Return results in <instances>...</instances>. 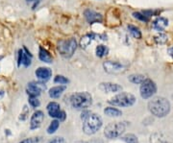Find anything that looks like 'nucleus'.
I'll use <instances>...</instances> for the list:
<instances>
[{"label":"nucleus","instance_id":"nucleus-35","mask_svg":"<svg viewBox=\"0 0 173 143\" xmlns=\"http://www.w3.org/2000/svg\"><path fill=\"white\" fill-rule=\"evenodd\" d=\"M3 95H4V92H3L2 90H0V98H1Z\"/></svg>","mask_w":173,"mask_h":143},{"label":"nucleus","instance_id":"nucleus-13","mask_svg":"<svg viewBox=\"0 0 173 143\" xmlns=\"http://www.w3.org/2000/svg\"><path fill=\"white\" fill-rule=\"evenodd\" d=\"M37 78L41 82H45L50 79L52 76V70L48 67H39L35 72Z\"/></svg>","mask_w":173,"mask_h":143},{"label":"nucleus","instance_id":"nucleus-15","mask_svg":"<svg viewBox=\"0 0 173 143\" xmlns=\"http://www.w3.org/2000/svg\"><path fill=\"white\" fill-rule=\"evenodd\" d=\"M168 20L164 19V17H158L157 19L153 21V24H152L153 28L159 32L164 31V30L168 27Z\"/></svg>","mask_w":173,"mask_h":143},{"label":"nucleus","instance_id":"nucleus-33","mask_svg":"<svg viewBox=\"0 0 173 143\" xmlns=\"http://www.w3.org/2000/svg\"><path fill=\"white\" fill-rule=\"evenodd\" d=\"M146 17H148V16H150V15H152V12L151 11H143V13Z\"/></svg>","mask_w":173,"mask_h":143},{"label":"nucleus","instance_id":"nucleus-25","mask_svg":"<svg viewBox=\"0 0 173 143\" xmlns=\"http://www.w3.org/2000/svg\"><path fill=\"white\" fill-rule=\"evenodd\" d=\"M23 50V49H22ZM31 58L30 56H28L26 53H24V51H22V58H21V64H23L25 67H28L31 65Z\"/></svg>","mask_w":173,"mask_h":143},{"label":"nucleus","instance_id":"nucleus-9","mask_svg":"<svg viewBox=\"0 0 173 143\" xmlns=\"http://www.w3.org/2000/svg\"><path fill=\"white\" fill-rule=\"evenodd\" d=\"M46 87L42 83H37V82H31L28 84L26 91L29 96L33 97H38L39 95L41 93V91L45 90Z\"/></svg>","mask_w":173,"mask_h":143},{"label":"nucleus","instance_id":"nucleus-27","mask_svg":"<svg viewBox=\"0 0 173 143\" xmlns=\"http://www.w3.org/2000/svg\"><path fill=\"white\" fill-rule=\"evenodd\" d=\"M54 82L56 83V84H60V85H65V84H67V83H69V79H66L65 76L57 75L56 77H55Z\"/></svg>","mask_w":173,"mask_h":143},{"label":"nucleus","instance_id":"nucleus-5","mask_svg":"<svg viewBox=\"0 0 173 143\" xmlns=\"http://www.w3.org/2000/svg\"><path fill=\"white\" fill-rule=\"evenodd\" d=\"M135 102H136L135 96L133 94L128 93V92H121L109 100V103L111 105L121 107V108L131 107L135 104Z\"/></svg>","mask_w":173,"mask_h":143},{"label":"nucleus","instance_id":"nucleus-17","mask_svg":"<svg viewBox=\"0 0 173 143\" xmlns=\"http://www.w3.org/2000/svg\"><path fill=\"white\" fill-rule=\"evenodd\" d=\"M65 86H59V87H54L52 88L49 89V96L51 98H54V99H57L59 98L62 93L65 91Z\"/></svg>","mask_w":173,"mask_h":143},{"label":"nucleus","instance_id":"nucleus-16","mask_svg":"<svg viewBox=\"0 0 173 143\" xmlns=\"http://www.w3.org/2000/svg\"><path fill=\"white\" fill-rule=\"evenodd\" d=\"M39 59L41 62L46 63H51L53 61V58L51 57V55L49 54V52L47 50H45L42 47H40L39 50Z\"/></svg>","mask_w":173,"mask_h":143},{"label":"nucleus","instance_id":"nucleus-10","mask_svg":"<svg viewBox=\"0 0 173 143\" xmlns=\"http://www.w3.org/2000/svg\"><path fill=\"white\" fill-rule=\"evenodd\" d=\"M103 67H104V70L106 71L107 73H110V74L118 73L124 69V66H123L121 63H117V62H112V61L104 62Z\"/></svg>","mask_w":173,"mask_h":143},{"label":"nucleus","instance_id":"nucleus-2","mask_svg":"<svg viewBox=\"0 0 173 143\" xmlns=\"http://www.w3.org/2000/svg\"><path fill=\"white\" fill-rule=\"evenodd\" d=\"M83 120V131L86 134H94L95 133H97V131H99L102 126L101 117L95 114H91V112H90Z\"/></svg>","mask_w":173,"mask_h":143},{"label":"nucleus","instance_id":"nucleus-23","mask_svg":"<svg viewBox=\"0 0 173 143\" xmlns=\"http://www.w3.org/2000/svg\"><path fill=\"white\" fill-rule=\"evenodd\" d=\"M59 126H60V122H59L58 120H53V121L51 122V124L49 125V127H48V129H47V133L50 134H54V133L58 130Z\"/></svg>","mask_w":173,"mask_h":143},{"label":"nucleus","instance_id":"nucleus-6","mask_svg":"<svg viewBox=\"0 0 173 143\" xmlns=\"http://www.w3.org/2000/svg\"><path fill=\"white\" fill-rule=\"evenodd\" d=\"M125 131V125L122 122H113L110 123L105 128L104 134L108 138H115L120 136Z\"/></svg>","mask_w":173,"mask_h":143},{"label":"nucleus","instance_id":"nucleus-26","mask_svg":"<svg viewBox=\"0 0 173 143\" xmlns=\"http://www.w3.org/2000/svg\"><path fill=\"white\" fill-rule=\"evenodd\" d=\"M155 40H156L157 43H160V44L165 43L166 41H168V36H166L165 34L160 33L159 35L155 36Z\"/></svg>","mask_w":173,"mask_h":143},{"label":"nucleus","instance_id":"nucleus-24","mask_svg":"<svg viewBox=\"0 0 173 143\" xmlns=\"http://www.w3.org/2000/svg\"><path fill=\"white\" fill-rule=\"evenodd\" d=\"M122 139L124 140L126 143H139L138 138L135 134H126L125 136H123Z\"/></svg>","mask_w":173,"mask_h":143},{"label":"nucleus","instance_id":"nucleus-8","mask_svg":"<svg viewBox=\"0 0 173 143\" xmlns=\"http://www.w3.org/2000/svg\"><path fill=\"white\" fill-rule=\"evenodd\" d=\"M47 112L49 116L57 118L60 121H63L65 119V112L61 110L60 105L56 102H51L47 105Z\"/></svg>","mask_w":173,"mask_h":143},{"label":"nucleus","instance_id":"nucleus-12","mask_svg":"<svg viewBox=\"0 0 173 143\" xmlns=\"http://www.w3.org/2000/svg\"><path fill=\"white\" fill-rule=\"evenodd\" d=\"M43 118H44V114L43 112L41 111H35L32 117H31V121H30V129L31 130H35L41 127V125L43 121Z\"/></svg>","mask_w":173,"mask_h":143},{"label":"nucleus","instance_id":"nucleus-32","mask_svg":"<svg viewBox=\"0 0 173 143\" xmlns=\"http://www.w3.org/2000/svg\"><path fill=\"white\" fill-rule=\"evenodd\" d=\"M40 1H41V0H27V2H35V4H34V6H33V10L34 9H36V7H37V6H38V4L40 3Z\"/></svg>","mask_w":173,"mask_h":143},{"label":"nucleus","instance_id":"nucleus-20","mask_svg":"<svg viewBox=\"0 0 173 143\" xmlns=\"http://www.w3.org/2000/svg\"><path fill=\"white\" fill-rule=\"evenodd\" d=\"M129 81L133 83V84H141L146 78L144 75H141V74H132L129 76Z\"/></svg>","mask_w":173,"mask_h":143},{"label":"nucleus","instance_id":"nucleus-4","mask_svg":"<svg viewBox=\"0 0 173 143\" xmlns=\"http://www.w3.org/2000/svg\"><path fill=\"white\" fill-rule=\"evenodd\" d=\"M57 48L62 56L65 59H69L72 57L77 48V41L73 38L69 39H61L58 41Z\"/></svg>","mask_w":173,"mask_h":143},{"label":"nucleus","instance_id":"nucleus-21","mask_svg":"<svg viewBox=\"0 0 173 143\" xmlns=\"http://www.w3.org/2000/svg\"><path fill=\"white\" fill-rule=\"evenodd\" d=\"M95 53H96V56L99 58L105 57L109 54V48L105 45H98L95 49Z\"/></svg>","mask_w":173,"mask_h":143},{"label":"nucleus","instance_id":"nucleus-29","mask_svg":"<svg viewBox=\"0 0 173 143\" xmlns=\"http://www.w3.org/2000/svg\"><path fill=\"white\" fill-rule=\"evenodd\" d=\"M133 15H134L135 19H137L140 21H144V22L148 21V17H146L143 14L139 13V12H135V13H133Z\"/></svg>","mask_w":173,"mask_h":143},{"label":"nucleus","instance_id":"nucleus-36","mask_svg":"<svg viewBox=\"0 0 173 143\" xmlns=\"http://www.w3.org/2000/svg\"><path fill=\"white\" fill-rule=\"evenodd\" d=\"M2 59H3V56H0V61H1Z\"/></svg>","mask_w":173,"mask_h":143},{"label":"nucleus","instance_id":"nucleus-18","mask_svg":"<svg viewBox=\"0 0 173 143\" xmlns=\"http://www.w3.org/2000/svg\"><path fill=\"white\" fill-rule=\"evenodd\" d=\"M95 37V35L94 34H86L85 35L84 37H82L81 39V41H80V45H81L83 48H86V47H88L90 43H91V40L94 39Z\"/></svg>","mask_w":173,"mask_h":143},{"label":"nucleus","instance_id":"nucleus-7","mask_svg":"<svg viewBox=\"0 0 173 143\" xmlns=\"http://www.w3.org/2000/svg\"><path fill=\"white\" fill-rule=\"evenodd\" d=\"M140 85L141 86L139 88V91L141 97L143 99H149L157 92V86L150 79H145Z\"/></svg>","mask_w":173,"mask_h":143},{"label":"nucleus","instance_id":"nucleus-34","mask_svg":"<svg viewBox=\"0 0 173 143\" xmlns=\"http://www.w3.org/2000/svg\"><path fill=\"white\" fill-rule=\"evenodd\" d=\"M168 54L171 56V58L173 59V46H172V47H169V48L168 49Z\"/></svg>","mask_w":173,"mask_h":143},{"label":"nucleus","instance_id":"nucleus-1","mask_svg":"<svg viewBox=\"0 0 173 143\" xmlns=\"http://www.w3.org/2000/svg\"><path fill=\"white\" fill-rule=\"evenodd\" d=\"M148 110L157 117H164L170 111V103L164 97H155L148 103Z\"/></svg>","mask_w":173,"mask_h":143},{"label":"nucleus","instance_id":"nucleus-31","mask_svg":"<svg viewBox=\"0 0 173 143\" xmlns=\"http://www.w3.org/2000/svg\"><path fill=\"white\" fill-rule=\"evenodd\" d=\"M48 143H65V140L63 138H56L50 140Z\"/></svg>","mask_w":173,"mask_h":143},{"label":"nucleus","instance_id":"nucleus-14","mask_svg":"<svg viewBox=\"0 0 173 143\" xmlns=\"http://www.w3.org/2000/svg\"><path fill=\"white\" fill-rule=\"evenodd\" d=\"M99 88L102 91L107 92V93L117 92V91H120L122 89V87L119 85L114 84V83H101L99 85Z\"/></svg>","mask_w":173,"mask_h":143},{"label":"nucleus","instance_id":"nucleus-28","mask_svg":"<svg viewBox=\"0 0 173 143\" xmlns=\"http://www.w3.org/2000/svg\"><path fill=\"white\" fill-rule=\"evenodd\" d=\"M29 104L33 107V108H37L41 105L40 100L37 98V97H33V96H29Z\"/></svg>","mask_w":173,"mask_h":143},{"label":"nucleus","instance_id":"nucleus-19","mask_svg":"<svg viewBox=\"0 0 173 143\" xmlns=\"http://www.w3.org/2000/svg\"><path fill=\"white\" fill-rule=\"evenodd\" d=\"M104 114L111 117H117V116H120L122 114V112L121 111L113 108V107H108V108L104 110Z\"/></svg>","mask_w":173,"mask_h":143},{"label":"nucleus","instance_id":"nucleus-11","mask_svg":"<svg viewBox=\"0 0 173 143\" xmlns=\"http://www.w3.org/2000/svg\"><path fill=\"white\" fill-rule=\"evenodd\" d=\"M84 15L86 20L88 21L90 24H94L96 22H102L103 17L99 13H96L95 11L90 10V9H86L84 12Z\"/></svg>","mask_w":173,"mask_h":143},{"label":"nucleus","instance_id":"nucleus-30","mask_svg":"<svg viewBox=\"0 0 173 143\" xmlns=\"http://www.w3.org/2000/svg\"><path fill=\"white\" fill-rule=\"evenodd\" d=\"M40 141V138H26L22 141H20L19 143H38Z\"/></svg>","mask_w":173,"mask_h":143},{"label":"nucleus","instance_id":"nucleus-3","mask_svg":"<svg viewBox=\"0 0 173 143\" xmlns=\"http://www.w3.org/2000/svg\"><path fill=\"white\" fill-rule=\"evenodd\" d=\"M70 103L73 108L77 110H84L89 108L92 104V97L89 92H78L70 97Z\"/></svg>","mask_w":173,"mask_h":143},{"label":"nucleus","instance_id":"nucleus-22","mask_svg":"<svg viewBox=\"0 0 173 143\" xmlns=\"http://www.w3.org/2000/svg\"><path fill=\"white\" fill-rule=\"evenodd\" d=\"M128 30L130 34H131L135 39H140L141 38V32L140 30L137 27V26H134V25H128Z\"/></svg>","mask_w":173,"mask_h":143}]
</instances>
